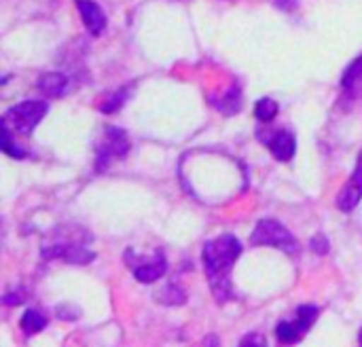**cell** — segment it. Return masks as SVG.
<instances>
[{
    "label": "cell",
    "instance_id": "obj_24",
    "mask_svg": "<svg viewBox=\"0 0 362 347\" xmlns=\"http://www.w3.org/2000/svg\"><path fill=\"white\" fill-rule=\"evenodd\" d=\"M358 343L362 346V331H361V335H358Z\"/></svg>",
    "mask_w": 362,
    "mask_h": 347
},
{
    "label": "cell",
    "instance_id": "obj_9",
    "mask_svg": "<svg viewBox=\"0 0 362 347\" xmlns=\"http://www.w3.org/2000/svg\"><path fill=\"white\" fill-rule=\"evenodd\" d=\"M36 85L45 95L62 98L66 93V89H68V85H70V78L64 72H45V74H40Z\"/></svg>",
    "mask_w": 362,
    "mask_h": 347
},
{
    "label": "cell",
    "instance_id": "obj_14",
    "mask_svg": "<svg viewBox=\"0 0 362 347\" xmlns=\"http://www.w3.org/2000/svg\"><path fill=\"white\" fill-rule=\"evenodd\" d=\"M0 151L13 159H23L28 155L23 148L17 146V142H13V131L4 123H0Z\"/></svg>",
    "mask_w": 362,
    "mask_h": 347
},
{
    "label": "cell",
    "instance_id": "obj_4",
    "mask_svg": "<svg viewBox=\"0 0 362 347\" xmlns=\"http://www.w3.org/2000/svg\"><path fill=\"white\" fill-rule=\"evenodd\" d=\"M47 112H49L47 102H42V100H25V102H19V104L11 106L2 114L0 123H4L15 134H25L28 136L47 117Z\"/></svg>",
    "mask_w": 362,
    "mask_h": 347
},
{
    "label": "cell",
    "instance_id": "obj_17",
    "mask_svg": "<svg viewBox=\"0 0 362 347\" xmlns=\"http://www.w3.org/2000/svg\"><path fill=\"white\" fill-rule=\"evenodd\" d=\"M127 95H129L127 87H121V89L112 91V93H110L102 104H100V110H102V112H106V114H112V112L121 110V106L125 104Z\"/></svg>",
    "mask_w": 362,
    "mask_h": 347
},
{
    "label": "cell",
    "instance_id": "obj_20",
    "mask_svg": "<svg viewBox=\"0 0 362 347\" xmlns=\"http://www.w3.org/2000/svg\"><path fill=\"white\" fill-rule=\"evenodd\" d=\"M240 346H267V339H265L263 335H259V333H248V335L240 341Z\"/></svg>",
    "mask_w": 362,
    "mask_h": 347
},
{
    "label": "cell",
    "instance_id": "obj_3",
    "mask_svg": "<svg viewBox=\"0 0 362 347\" xmlns=\"http://www.w3.org/2000/svg\"><path fill=\"white\" fill-rule=\"evenodd\" d=\"M250 244L252 246H269V248H278L291 257H295L299 252V242L297 237L278 220L274 218H263L257 223L255 231L250 233Z\"/></svg>",
    "mask_w": 362,
    "mask_h": 347
},
{
    "label": "cell",
    "instance_id": "obj_7",
    "mask_svg": "<svg viewBox=\"0 0 362 347\" xmlns=\"http://www.w3.org/2000/svg\"><path fill=\"white\" fill-rule=\"evenodd\" d=\"M74 2H76V8L81 13V19L85 23V28L89 30V34L100 36L106 30V23H108V17H106L104 8L95 0H74Z\"/></svg>",
    "mask_w": 362,
    "mask_h": 347
},
{
    "label": "cell",
    "instance_id": "obj_15",
    "mask_svg": "<svg viewBox=\"0 0 362 347\" xmlns=\"http://www.w3.org/2000/svg\"><path fill=\"white\" fill-rule=\"evenodd\" d=\"M278 102L272 100V98H261L257 104H255V117L261 121V123H272L276 117H278Z\"/></svg>",
    "mask_w": 362,
    "mask_h": 347
},
{
    "label": "cell",
    "instance_id": "obj_2",
    "mask_svg": "<svg viewBox=\"0 0 362 347\" xmlns=\"http://www.w3.org/2000/svg\"><path fill=\"white\" fill-rule=\"evenodd\" d=\"M42 259H62L70 265H89L95 252L85 244V231L74 227H57L51 240L42 242Z\"/></svg>",
    "mask_w": 362,
    "mask_h": 347
},
{
    "label": "cell",
    "instance_id": "obj_23",
    "mask_svg": "<svg viewBox=\"0 0 362 347\" xmlns=\"http://www.w3.org/2000/svg\"><path fill=\"white\" fill-rule=\"evenodd\" d=\"M276 4L282 8V11H295L299 6V0H276Z\"/></svg>",
    "mask_w": 362,
    "mask_h": 347
},
{
    "label": "cell",
    "instance_id": "obj_16",
    "mask_svg": "<svg viewBox=\"0 0 362 347\" xmlns=\"http://www.w3.org/2000/svg\"><path fill=\"white\" fill-rule=\"evenodd\" d=\"M318 316H320V310H318L316 305H301V307L297 310L295 322H297V327L303 331V335H308L310 329L314 327V322L318 320Z\"/></svg>",
    "mask_w": 362,
    "mask_h": 347
},
{
    "label": "cell",
    "instance_id": "obj_10",
    "mask_svg": "<svg viewBox=\"0 0 362 347\" xmlns=\"http://www.w3.org/2000/svg\"><path fill=\"white\" fill-rule=\"evenodd\" d=\"M341 89L350 98H358L362 93V55H358L341 76Z\"/></svg>",
    "mask_w": 362,
    "mask_h": 347
},
{
    "label": "cell",
    "instance_id": "obj_12",
    "mask_svg": "<svg viewBox=\"0 0 362 347\" xmlns=\"http://www.w3.org/2000/svg\"><path fill=\"white\" fill-rule=\"evenodd\" d=\"M361 199H362L361 189H358L356 184L348 182V184L339 191V195H337V208H339L341 212L350 214V212L361 204Z\"/></svg>",
    "mask_w": 362,
    "mask_h": 347
},
{
    "label": "cell",
    "instance_id": "obj_1",
    "mask_svg": "<svg viewBox=\"0 0 362 347\" xmlns=\"http://www.w3.org/2000/svg\"><path fill=\"white\" fill-rule=\"evenodd\" d=\"M242 250H244L242 242L231 233H223L204 244L202 265H204V271H206V278H208V284L216 303H227L233 299L231 271Z\"/></svg>",
    "mask_w": 362,
    "mask_h": 347
},
{
    "label": "cell",
    "instance_id": "obj_6",
    "mask_svg": "<svg viewBox=\"0 0 362 347\" xmlns=\"http://www.w3.org/2000/svg\"><path fill=\"white\" fill-rule=\"evenodd\" d=\"M125 263L132 269L134 278L142 284H153L159 278H163L168 271V261L161 250H157L151 257H144L134 250H125Z\"/></svg>",
    "mask_w": 362,
    "mask_h": 347
},
{
    "label": "cell",
    "instance_id": "obj_21",
    "mask_svg": "<svg viewBox=\"0 0 362 347\" xmlns=\"http://www.w3.org/2000/svg\"><path fill=\"white\" fill-rule=\"evenodd\" d=\"M25 301V295H23V290L19 288L17 293H6L4 297H2V303L4 305H19V303H23Z\"/></svg>",
    "mask_w": 362,
    "mask_h": 347
},
{
    "label": "cell",
    "instance_id": "obj_19",
    "mask_svg": "<svg viewBox=\"0 0 362 347\" xmlns=\"http://www.w3.org/2000/svg\"><path fill=\"white\" fill-rule=\"evenodd\" d=\"M310 250H312L314 254H318V257L329 254V250H331V246H329V237H327V235H322V233L314 235V237L310 240Z\"/></svg>",
    "mask_w": 362,
    "mask_h": 347
},
{
    "label": "cell",
    "instance_id": "obj_18",
    "mask_svg": "<svg viewBox=\"0 0 362 347\" xmlns=\"http://www.w3.org/2000/svg\"><path fill=\"white\" fill-rule=\"evenodd\" d=\"M240 106H242V98H240V89H229L221 102L216 104V110L225 112V114H233V112H240Z\"/></svg>",
    "mask_w": 362,
    "mask_h": 347
},
{
    "label": "cell",
    "instance_id": "obj_11",
    "mask_svg": "<svg viewBox=\"0 0 362 347\" xmlns=\"http://www.w3.org/2000/svg\"><path fill=\"white\" fill-rule=\"evenodd\" d=\"M19 329L23 331L25 337L38 335L42 329H47V316L40 310H25L19 320Z\"/></svg>",
    "mask_w": 362,
    "mask_h": 347
},
{
    "label": "cell",
    "instance_id": "obj_5",
    "mask_svg": "<svg viewBox=\"0 0 362 347\" xmlns=\"http://www.w3.org/2000/svg\"><path fill=\"white\" fill-rule=\"evenodd\" d=\"M129 153V138L119 127H106L102 140L95 144V170L106 172L108 165L117 159H123Z\"/></svg>",
    "mask_w": 362,
    "mask_h": 347
},
{
    "label": "cell",
    "instance_id": "obj_13",
    "mask_svg": "<svg viewBox=\"0 0 362 347\" xmlns=\"http://www.w3.org/2000/svg\"><path fill=\"white\" fill-rule=\"evenodd\" d=\"M305 335H303V331L297 327V322L293 320V322H288V320H282V322H278V327H276V339L280 341V343H299L301 339H303Z\"/></svg>",
    "mask_w": 362,
    "mask_h": 347
},
{
    "label": "cell",
    "instance_id": "obj_8",
    "mask_svg": "<svg viewBox=\"0 0 362 347\" xmlns=\"http://www.w3.org/2000/svg\"><path fill=\"white\" fill-rule=\"evenodd\" d=\"M267 148L278 161H291L297 153V140L288 129H280L267 140Z\"/></svg>",
    "mask_w": 362,
    "mask_h": 347
},
{
    "label": "cell",
    "instance_id": "obj_22",
    "mask_svg": "<svg viewBox=\"0 0 362 347\" xmlns=\"http://www.w3.org/2000/svg\"><path fill=\"white\" fill-rule=\"evenodd\" d=\"M352 184H356L362 191V153L358 155V161H356V167H354V174H352Z\"/></svg>",
    "mask_w": 362,
    "mask_h": 347
}]
</instances>
